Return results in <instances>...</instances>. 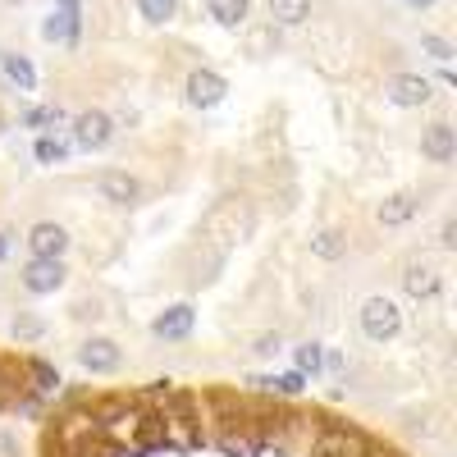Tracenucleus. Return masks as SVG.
<instances>
[{
  "label": "nucleus",
  "instance_id": "f257e3e1",
  "mask_svg": "<svg viewBox=\"0 0 457 457\" xmlns=\"http://www.w3.org/2000/svg\"><path fill=\"white\" fill-rule=\"evenodd\" d=\"M357 320H361V334H366L370 343H394V338L403 334V312H398V302H394V297H379V293L361 302Z\"/></svg>",
  "mask_w": 457,
  "mask_h": 457
},
{
  "label": "nucleus",
  "instance_id": "f03ea898",
  "mask_svg": "<svg viewBox=\"0 0 457 457\" xmlns=\"http://www.w3.org/2000/svg\"><path fill=\"white\" fill-rule=\"evenodd\" d=\"M370 439L357 430V426H325L320 421V430H316V439H312V457H370Z\"/></svg>",
  "mask_w": 457,
  "mask_h": 457
},
{
  "label": "nucleus",
  "instance_id": "7ed1b4c3",
  "mask_svg": "<svg viewBox=\"0 0 457 457\" xmlns=\"http://www.w3.org/2000/svg\"><path fill=\"white\" fill-rule=\"evenodd\" d=\"M398 284H403V293H407L411 302H435V297L444 293V275L435 270V265H430L426 256H411V261L403 265Z\"/></svg>",
  "mask_w": 457,
  "mask_h": 457
},
{
  "label": "nucleus",
  "instance_id": "20e7f679",
  "mask_svg": "<svg viewBox=\"0 0 457 457\" xmlns=\"http://www.w3.org/2000/svg\"><path fill=\"white\" fill-rule=\"evenodd\" d=\"M23 243H28L32 261H64V252H69V234H64V224H55V220H37Z\"/></svg>",
  "mask_w": 457,
  "mask_h": 457
},
{
  "label": "nucleus",
  "instance_id": "39448f33",
  "mask_svg": "<svg viewBox=\"0 0 457 457\" xmlns=\"http://www.w3.org/2000/svg\"><path fill=\"white\" fill-rule=\"evenodd\" d=\"M114 142V120L105 110H83V114H73V146H83V151H105Z\"/></svg>",
  "mask_w": 457,
  "mask_h": 457
},
{
  "label": "nucleus",
  "instance_id": "423d86ee",
  "mask_svg": "<svg viewBox=\"0 0 457 457\" xmlns=\"http://www.w3.org/2000/svg\"><path fill=\"white\" fill-rule=\"evenodd\" d=\"M64 279H69L64 261H32V256H28V265L19 270V284H23L32 297H51V293H60Z\"/></svg>",
  "mask_w": 457,
  "mask_h": 457
},
{
  "label": "nucleus",
  "instance_id": "0eeeda50",
  "mask_svg": "<svg viewBox=\"0 0 457 457\" xmlns=\"http://www.w3.org/2000/svg\"><path fill=\"white\" fill-rule=\"evenodd\" d=\"M224 92H228V83L220 79L215 69H193V73H187V83H183V96H187L193 110H215L224 101Z\"/></svg>",
  "mask_w": 457,
  "mask_h": 457
},
{
  "label": "nucleus",
  "instance_id": "6e6552de",
  "mask_svg": "<svg viewBox=\"0 0 457 457\" xmlns=\"http://www.w3.org/2000/svg\"><path fill=\"white\" fill-rule=\"evenodd\" d=\"M96 193H101V202L129 211V206H137V197H142V183H137L129 170H101V174H96Z\"/></svg>",
  "mask_w": 457,
  "mask_h": 457
},
{
  "label": "nucleus",
  "instance_id": "1a4fd4ad",
  "mask_svg": "<svg viewBox=\"0 0 457 457\" xmlns=\"http://www.w3.org/2000/svg\"><path fill=\"white\" fill-rule=\"evenodd\" d=\"M79 366L87 370V375H114L124 366V353H120V343L114 338H87L83 348H79Z\"/></svg>",
  "mask_w": 457,
  "mask_h": 457
},
{
  "label": "nucleus",
  "instance_id": "9d476101",
  "mask_svg": "<svg viewBox=\"0 0 457 457\" xmlns=\"http://www.w3.org/2000/svg\"><path fill=\"white\" fill-rule=\"evenodd\" d=\"M416 215H421V193H411V187H403V193H389L385 202L375 206V220L385 228H403L411 224Z\"/></svg>",
  "mask_w": 457,
  "mask_h": 457
},
{
  "label": "nucleus",
  "instance_id": "9b49d317",
  "mask_svg": "<svg viewBox=\"0 0 457 457\" xmlns=\"http://www.w3.org/2000/svg\"><path fill=\"white\" fill-rule=\"evenodd\" d=\"M385 96L394 105L411 110V105H426L435 92H430V79H421V73H394V79L385 83Z\"/></svg>",
  "mask_w": 457,
  "mask_h": 457
},
{
  "label": "nucleus",
  "instance_id": "f8f14e48",
  "mask_svg": "<svg viewBox=\"0 0 457 457\" xmlns=\"http://www.w3.org/2000/svg\"><path fill=\"white\" fill-rule=\"evenodd\" d=\"M193 325H197V312L187 307V302H174L170 312H161L156 320H151V334L165 338V343H183L187 334H193Z\"/></svg>",
  "mask_w": 457,
  "mask_h": 457
},
{
  "label": "nucleus",
  "instance_id": "ddd939ff",
  "mask_svg": "<svg viewBox=\"0 0 457 457\" xmlns=\"http://www.w3.org/2000/svg\"><path fill=\"white\" fill-rule=\"evenodd\" d=\"M421 156L435 161V165H453V156H457V129L444 124V120H435V124L421 133Z\"/></svg>",
  "mask_w": 457,
  "mask_h": 457
},
{
  "label": "nucleus",
  "instance_id": "4468645a",
  "mask_svg": "<svg viewBox=\"0 0 457 457\" xmlns=\"http://www.w3.org/2000/svg\"><path fill=\"white\" fill-rule=\"evenodd\" d=\"M265 5H270V19L279 28H302L312 19V0H265Z\"/></svg>",
  "mask_w": 457,
  "mask_h": 457
},
{
  "label": "nucleus",
  "instance_id": "2eb2a0df",
  "mask_svg": "<svg viewBox=\"0 0 457 457\" xmlns=\"http://www.w3.org/2000/svg\"><path fill=\"white\" fill-rule=\"evenodd\" d=\"M42 37L46 42H79V10H55L51 19H46V28H42Z\"/></svg>",
  "mask_w": 457,
  "mask_h": 457
},
{
  "label": "nucleus",
  "instance_id": "dca6fc26",
  "mask_svg": "<svg viewBox=\"0 0 457 457\" xmlns=\"http://www.w3.org/2000/svg\"><path fill=\"white\" fill-rule=\"evenodd\" d=\"M247 10H252V0H206V14H211L220 28H243Z\"/></svg>",
  "mask_w": 457,
  "mask_h": 457
},
{
  "label": "nucleus",
  "instance_id": "f3484780",
  "mask_svg": "<svg viewBox=\"0 0 457 457\" xmlns=\"http://www.w3.org/2000/svg\"><path fill=\"white\" fill-rule=\"evenodd\" d=\"M312 256L343 261V256H348V234H343V228H320V234L312 238Z\"/></svg>",
  "mask_w": 457,
  "mask_h": 457
},
{
  "label": "nucleus",
  "instance_id": "a211bd4d",
  "mask_svg": "<svg viewBox=\"0 0 457 457\" xmlns=\"http://www.w3.org/2000/svg\"><path fill=\"white\" fill-rule=\"evenodd\" d=\"M23 129H42V133H51V129H60L64 124V110L60 105H32V110H23V120H19Z\"/></svg>",
  "mask_w": 457,
  "mask_h": 457
},
{
  "label": "nucleus",
  "instance_id": "6ab92c4d",
  "mask_svg": "<svg viewBox=\"0 0 457 457\" xmlns=\"http://www.w3.org/2000/svg\"><path fill=\"white\" fill-rule=\"evenodd\" d=\"M32 156L42 161V165H60L69 156V142L55 137V133H42V137H37V146H32Z\"/></svg>",
  "mask_w": 457,
  "mask_h": 457
},
{
  "label": "nucleus",
  "instance_id": "aec40b11",
  "mask_svg": "<svg viewBox=\"0 0 457 457\" xmlns=\"http://www.w3.org/2000/svg\"><path fill=\"white\" fill-rule=\"evenodd\" d=\"M293 361H297V375H320L325 370V348H320V343H302V348L293 353Z\"/></svg>",
  "mask_w": 457,
  "mask_h": 457
},
{
  "label": "nucleus",
  "instance_id": "412c9836",
  "mask_svg": "<svg viewBox=\"0 0 457 457\" xmlns=\"http://www.w3.org/2000/svg\"><path fill=\"white\" fill-rule=\"evenodd\" d=\"M0 64H5L10 83H19V92H32V87H37V73H32V64H28L23 55H0Z\"/></svg>",
  "mask_w": 457,
  "mask_h": 457
},
{
  "label": "nucleus",
  "instance_id": "4be33fe9",
  "mask_svg": "<svg viewBox=\"0 0 457 457\" xmlns=\"http://www.w3.org/2000/svg\"><path fill=\"white\" fill-rule=\"evenodd\" d=\"M137 10L146 23H170L174 10H179V0H137Z\"/></svg>",
  "mask_w": 457,
  "mask_h": 457
},
{
  "label": "nucleus",
  "instance_id": "5701e85b",
  "mask_svg": "<svg viewBox=\"0 0 457 457\" xmlns=\"http://www.w3.org/2000/svg\"><path fill=\"white\" fill-rule=\"evenodd\" d=\"M42 334H46V325L37 320V316H28V312H19V316H14V338H23V343H37Z\"/></svg>",
  "mask_w": 457,
  "mask_h": 457
},
{
  "label": "nucleus",
  "instance_id": "b1692460",
  "mask_svg": "<svg viewBox=\"0 0 457 457\" xmlns=\"http://www.w3.org/2000/svg\"><path fill=\"white\" fill-rule=\"evenodd\" d=\"M302 389H307V375H297V370L275 375V398H297Z\"/></svg>",
  "mask_w": 457,
  "mask_h": 457
},
{
  "label": "nucleus",
  "instance_id": "393cba45",
  "mask_svg": "<svg viewBox=\"0 0 457 457\" xmlns=\"http://www.w3.org/2000/svg\"><path fill=\"white\" fill-rule=\"evenodd\" d=\"M252 353L275 357V353H279V334H256V338H252Z\"/></svg>",
  "mask_w": 457,
  "mask_h": 457
},
{
  "label": "nucleus",
  "instance_id": "a878e982",
  "mask_svg": "<svg viewBox=\"0 0 457 457\" xmlns=\"http://www.w3.org/2000/svg\"><path fill=\"white\" fill-rule=\"evenodd\" d=\"M426 51H430L435 60H453V46L444 42V37H426Z\"/></svg>",
  "mask_w": 457,
  "mask_h": 457
},
{
  "label": "nucleus",
  "instance_id": "bb28decb",
  "mask_svg": "<svg viewBox=\"0 0 457 457\" xmlns=\"http://www.w3.org/2000/svg\"><path fill=\"white\" fill-rule=\"evenodd\" d=\"M439 247H457V220H444V228H439Z\"/></svg>",
  "mask_w": 457,
  "mask_h": 457
},
{
  "label": "nucleus",
  "instance_id": "cd10ccee",
  "mask_svg": "<svg viewBox=\"0 0 457 457\" xmlns=\"http://www.w3.org/2000/svg\"><path fill=\"white\" fill-rule=\"evenodd\" d=\"M10 247H14V234H10V228H0V261L10 256Z\"/></svg>",
  "mask_w": 457,
  "mask_h": 457
},
{
  "label": "nucleus",
  "instance_id": "c85d7f7f",
  "mask_svg": "<svg viewBox=\"0 0 457 457\" xmlns=\"http://www.w3.org/2000/svg\"><path fill=\"white\" fill-rule=\"evenodd\" d=\"M407 5H411V10H430V5H435V0H407Z\"/></svg>",
  "mask_w": 457,
  "mask_h": 457
},
{
  "label": "nucleus",
  "instance_id": "c756f323",
  "mask_svg": "<svg viewBox=\"0 0 457 457\" xmlns=\"http://www.w3.org/2000/svg\"><path fill=\"white\" fill-rule=\"evenodd\" d=\"M370 457H394V453H379V448H370Z\"/></svg>",
  "mask_w": 457,
  "mask_h": 457
},
{
  "label": "nucleus",
  "instance_id": "7c9ffc66",
  "mask_svg": "<svg viewBox=\"0 0 457 457\" xmlns=\"http://www.w3.org/2000/svg\"><path fill=\"white\" fill-rule=\"evenodd\" d=\"M0 453H10V439H0Z\"/></svg>",
  "mask_w": 457,
  "mask_h": 457
}]
</instances>
